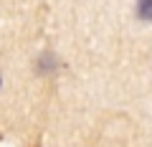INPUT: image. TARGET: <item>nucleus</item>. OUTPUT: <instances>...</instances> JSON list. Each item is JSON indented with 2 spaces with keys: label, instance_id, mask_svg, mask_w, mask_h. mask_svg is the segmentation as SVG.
<instances>
[{
  "label": "nucleus",
  "instance_id": "obj_1",
  "mask_svg": "<svg viewBox=\"0 0 152 147\" xmlns=\"http://www.w3.org/2000/svg\"><path fill=\"white\" fill-rule=\"evenodd\" d=\"M137 15L142 20H152V0H137Z\"/></svg>",
  "mask_w": 152,
  "mask_h": 147
}]
</instances>
